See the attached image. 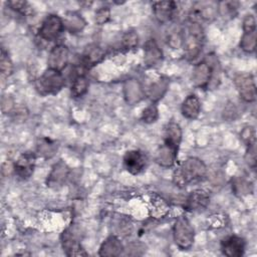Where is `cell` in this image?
<instances>
[{
  "label": "cell",
  "mask_w": 257,
  "mask_h": 257,
  "mask_svg": "<svg viewBox=\"0 0 257 257\" xmlns=\"http://www.w3.org/2000/svg\"><path fill=\"white\" fill-rule=\"evenodd\" d=\"M220 63L215 54H208L195 65L192 72V81L200 88L213 89L220 82Z\"/></svg>",
  "instance_id": "1"
},
{
  "label": "cell",
  "mask_w": 257,
  "mask_h": 257,
  "mask_svg": "<svg viewBox=\"0 0 257 257\" xmlns=\"http://www.w3.org/2000/svg\"><path fill=\"white\" fill-rule=\"evenodd\" d=\"M207 175V167L198 158L190 157L184 160L173 173V182L176 186L184 188L189 184L202 181Z\"/></svg>",
  "instance_id": "2"
},
{
  "label": "cell",
  "mask_w": 257,
  "mask_h": 257,
  "mask_svg": "<svg viewBox=\"0 0 257 257\" xmlns=\"http://www.w3.org/2000/svg\"><path fill=\"white\" fill-rule=\"evenodd\" d=\"M204 29L201 24L190 22L183 29V44L185 57L188 60H194L199 56L204 45Z\"/></svg>",
  "instance_id": "3"
},
{
  "label": "cell",
  "mask_w": 257,
  "mask_h": 257,
  "mask_svg": "<svg viewBox=\"0 0 257 257\" xmlns=\"http://www.w3.org/2000/svg\"><path fill=\"white\" fill-rule=\"evenodd\" d=\"M65 84V78L62 71L47 68L35 81L37 91L42 95L56 94Z\"/></svg>",
  "instance_id": "4"
},
{
  "label": "cell",
  "mask_w": 257,
  "mask_h": 257,
  "mask_svg": "<svg viewBox=\"0 0 257 257\" xmlns=\"http://www.w3.org/2000/svg\"><path fill=\"white\" fill-rule=\"evenodd\" d=\"M173 237L176 245L181 250H189L195 239L194 228L185 216L176 219L173 226Z\"/></svg>",
  "instance_id": "5"
},
{
  "label": "cell",
  "mask_w": 257,
  "mask_h": 257,
  "mask_svg": "<svg viewBox=\"0 0 257 257\" xmlns=\"http://www.w3.org/2000/svg\"><path fill=\"white\" fill-rule=\"evenodd\" d=\"M63 30L65 29L62 18L56 14H49L42 21L38 29V35L45 41H54L60 36Z\"/></svg>",
  "instance_id": "6"
},
{
  "label": "cell",
  "mask_w": 257,
  "mask_h": 257,
  "mask_svg": "<svg viewBox=\"0 0 257 257\" xmlns=\"http://www.w3.org/2000/svg\"><path fill=\"white\" fill-rule=\"evenodd\" d=\"M234 84L239 96L246 102H252L256 99V84L253 74L241 72L235 75Z\"/></svg>",
  "instance_id": "7"
},
{
  "label": "cell",
  "mask_w": 257,
  "mask_h": 257,
  "mask_svg": "<svg viewBox=\"0 0 257 257\" xmlns=\"http://www.w3.org/2000/svg\"><path fill=\"white\" fill-rule=\"evenodd\" d=\"M217 4L212 2H195L189 10L188 18L190 22L201 24L203 21H211L217 15Z\"/></svg>",
  "instance_id": "8"
},
{
  "label": "cell",
  "mask_w": 257,
  "mask_h": 257,
  "mask_svg": "<svg viewBox=\"0 0 257 257\" xmlns=\"http://www.w3.org/2000/svg\"><path fill=\"white\" fill-rule=\"evenodd\" d=\"M36 156L32 152L22 153L13 164V171L17 177L22 180L29 179L34 172Z\"/></svg>",
  "instance_id": "9"
},
{
  "label": "cell",
  "mask_w": 257,
  "mask_h": 257,
  "mask_svg": "<svg viewBox=\"0 0 257 257\" xmlns=\"http://www.w3.org/2000/svg\"><path fill=\"white\" fill-rule=\"evenodd\" d=\"M123 168L132 175H138L144 171L147 165L145 154L139 150L127 151L122 159Z\"/></svg>",
  "instance_id": "10"
},
{
  "label": "cell",
  "mask_w": 257,
  "mask_h": 257,
  "mask_svg": "<svg viewBox=\"0 0 257 257\" xmlns=\"http://www.w3.org/2000/svg\"><path fill=\"white\" fill-rule=\"evenodd\" d=\"M68 59H69L68 47L63 44H58L54 46L49 52V55L47 58L48 68L62 71L66 67L68 63Z\"/></svg>",
  "instance_id": "11"
},
{
  "label": "cell",
  "mask_w": 257,
  "mask_h": 257,
  "mask_svg": "<svg viewBox=\"0 0 257 257\" xmlns=\"http://www.w3.org/2000/svg\"><path fill=\"white\" fill-rule=\"evenodd\" d=\"M61 244L63 251L67 256H85L87 253L79 243L74 231L71 228H67L61 235Z\"/></svg>",
  "instance_id": "12"
},
{
  "label": "cell",
  "mask_w": 257,
  "mask_h": 257,
  "mask_svg": "<svg viewBox=\"0 0 257 257\" xmlns=\"http://www.w3.org/2000/svg\"><path fill=\"white\" fill-rule=\"evenodd\" d=\"M245 240L237 235L226 237L221 242V251L228 257H241L245 251Z\"/></svg>",
  "instance_id": "13"
},
{
  "label": "cell",
  "mask_w": 257,
  "mask_h": 257,
  "mask_svg": "<svg viewBox=\"0 0 257 257\" xmlns=\"http://www.w3.org/2000/svg\"><path fill=\"white\" fill-rule=\"evenodd\" d=\"M153 13L160 23L171 21L177 10V3L174 1H157L152 5Z\"/></svg>",
  "instance_id": "14"
},
{
  "label": "cell",
  "mask_w": 257,
  "mask_h": 257,
  "mask_svg": "<svg viewBox=\"0 0 257 257\" xmlns=\"http://www.w3.org/2000/svg\"><path fill=\"white\" fill-rule=\"evenodd\" d=\"M69 176V168L62 161L53 165L49 175L47 176L46 184L48 187H60L64 185Z\"/></svg>",
  "instance_id": "15"
},
{
  "label": "cell",
  "mask_w": 257,
  "mask_h": 257,
  "mask_svg": "<svg viewBox=\"0 0 257 257\" xmlns=\"http://www.w3.org/2000/svg\"><path fill=\"white\" fill-rule=\"evenodd\" d=\"M105 57L104 50L97 44H90L85 47L81 55V64L84 68L89 69L99 62H101Z\"/></svg>",
  "instance_id": "16"
},
{
  "label": "cell",
  "mask_w": 257,
  "mask_h": 257,
  "mask_svg": "<svg viewBox=\"0 0 257 257\" xmlns=\"http://www.w3.org/2000/svg\"><path fill=\"white\" fill-rule=\"evenodd\" d=\"M210 202L209 194L204 190H195L189 194L185 200L184 207L188 211H201L205 209Z\"/></svg>",
  "instance_id": "17"
},
{
  "label": "cell",
  "mask_w": 257,
  "mask_h": 257,
  "mask_svg": "<svg viewBox=\"0 0 257 257\" xmlns=\"http://www.w3.org/2000/svg\"><path fill=\"white\" fill-rule=\"evenodd\" d=\"M179 148L164 143L156 154V162L161 167L169 168L175 165L178 157Z\"/></svg>",
  "instance_id": "18"
},
{
  "label": "cell",
  "mask_w": 257,
  "mask_h": 257,
  "mask_svg": "<svg viewBox=\"0 0 257 257\" xmlns=\"http://www.w3.org/2000/svg\"><path fill=\"white\" fill-rule=\"evenodd\" d=\"M163 60V51L155 39H149L144 48V62L149 67L159 65Z\"/></svg>",
  "instance_id": "19"
},
{
  "label": "cell",
  "mask_w": 257,
  "mask_h": 257,
  "mask_svg": "<svg viewBox=\"0 0 257 257\" xmlns=\"http://www.w3.org/2000/svg\"><path fill=\"white\" fill-rule=\"evenodd\" d=\"M201 111V101L195 94H189L181 105V112L183 116L188 119H195L199 116Z\"/></svg>",
  "instance_id": "20"
},
{
  "label": "cell",
  "mask_w": 257,
  "mask_h": 257,
  "mask_svg": "<svg viewBox=\"0 0 257 257\" xmlns=\"http://www.w3.org/2000/svg\"><path fill=\"white\" fill-rule=\"evenodd\" d=\"M123 252V245L120 240L114 236H108L100 245L99 256H119Z\"/></svg>",
  "instance_id": "21"
},
{
  "label": "cell",
  "mask_w": 257,
  "mask_h": 257,
  "mask_svg": "<svg viewBox=\"0 0 257 257\" xmlns=\"http://www.w3.org/2000/svg\"><path fill=\"white\" fill-rule=\"evenodd\" d=\"M181 141H182V128L180 124L175 121L168 122L164 132V143L174 146L176 148H179Z\"/></svg>",
  "instance_id": "22"
},
{
  "label": "cell",
  "mask_w": 257,
  "mask_h": 257,
  "mask_svg": "<svg viewBox=\"0 0 257 257\" xmlns=\"http://www.w3.org/2000/svg\"><path fill=\"white\" fill-rule=\"evenodd\" d=\"M64 29L68 30L71 33L80 32L85 26V20L76 12H67L62 18Z\"/></svg>",
  "instance_id": "23"
},
{
  "label": "cell",
  "mask_w": 257,
  "mask_h": 257,
  "mask_svg": "<svg viewBox=\"0 0 257 257\" xmlns=\"http://www.w3.org/2000/svg\"><path fill=\"white\" fill-rule=\"evenodd\" d=\"M124 96L131 104L140 101L144 96V90L140 82L135 79L127 80L124 85Z\"/></svg>",
  "instance_id": "24"
},
{
  "label": "cell",
  "mask_w": 257,
  "mask_h": 257,
  "mask_svg": "<svg viewBox=\"0 0 257 257\" xmlns=\"http://www.w3.org/2000/svg\"><path fill=\"white\" fill-rule=\"evenodd\" d=\"M89 86V81L84 74H77L74 76L71 83V95L73 97H80L84 95Z\"/></svg>",
  "instance_id": "25"
},
{
  "label": "cell",
  "mask_w": 257,
  "mask_h": 257,
  "mask_svg": "<svg viewBox=\"0 0 257 257\" xmlns=\"http://www.w3.org/2000/svg\"><path fill=\"white\" fill-rule=\"evenodd\" d=\"M240 3L238 1H221L217 3V10L223 17H234L237 14Z\"/></svg>",
  "instance_id": "26"
},
{
  "label": "cell",
  "mask_w": 257,
  "mask_h": 257,
  "mask_svg": "<svg viewBox=\"0 0 257 257\" xmlns=\"http://www.w3.org/2000/svg\"><path fill=\"white\" fill-rule=\"evenodd\" d=\"M57 151V145L55 142L49 139H41L37 144V152L43 158H51Z\"/></svg>",
  "instance_id": "27"
},
{
  "label": "cell",
  "mask_w": 257,
  "mask_h": 257,
  "mask_svg": "<svg viewBox=\"0 0 257 257\" xmlns=\"http://www.w3.org/2000/svg\"><path fill=\"white\" fill-rule=\"evenodd\" d=\"M168 87L167 79H159L157 82L153 83L149 88V96L153 100H159L163 97Z\"/></svg>",
  "instance_id": "28"
},
{
  "label": "cell",
  "mask_w": 257,
  "mask_h": 257,
  "mask_svg": "<svg viewBox=\"0 0 257 257\" xmlns=\"http://www.w3.org/2000/svg\"><path fill=\"white\" fill-rule=\"evenodd\" d=\"M239 46L245 52H253L256 48V31L244 32L243 36L241 37Z\"/></svg>",
  "instance_id": "29"
},
{
  "label": "cell",
  "mask_w": 257,
  "mask_h": 257,
  "mask_svg": "<svg viewBox=\"0 0 257 257\" xmlns=\"http://www.w3.org/2000/svg\"><path fill=\"white\" fill-rule=\"evenodd\" d=\"M0 69L1 76L3 78L9 77L13 72V63L8 52L2 47L1 49V57H0Z\"/></svg>",
  "instance_id": "30"
},
{
  "label": "cell",
  "mask_w": 257,
  "mask_h": 257,
  "mask_svg": "<svg viewBox=\"0 0 257 257\" xmlns=\"http://www.w3.org/2000/svg\"><path fill=\"white\" fill-rule=\"evenodd\" d=\"M167 43L174 49L182 47L183 44V29L173 28L167 34Z\"/></svg>",
  "instance_id": "31"
},
{
  "label": "cell",
  "mask_w": 257,
  "mask_h": 257,
  "mask_svg": "<svg viewBox=\"0 0 257 257\" xmlns=\"http://www.w3.org/2000/svg\"><path fill=\"white\" fill-rule=\"evenodd\" d=\"M139 36L135 30L126 31L121 37V47L125 50H132L138 46Z\"/></svg>",
  "instance_id": "32"
},
{
  "label": "cell",
  "mask_w": 257,
  "mask_h": 257,
  "mask_svg": "<svg viewBox=\"0 0 257 257\" xmlns=\"http://www.w3.org/2000/svg\"><path fill=\"white\" fill-rule=\"evenodd\" d=\"M232 188L235 194L246 195L252 192V184L243 178H235L232 183Z\"/></svg>",
  "instance_id": "33"
},
{
  "label": "cell",
  "mask_w": 257,
  "mask_h": 257,
  "mask_svg": "<svg viewBox=\"0 0 257 257\" xmlns=\"http://www.w3.org/2000/svg\"><path fill=\"white\" fill-rule=\"evenodd\" d=\"M142 120L146 123H153L156 122L159 118V110L156 104H150L149 106H147L143 112H142V116H141Z\"/></svg>",
  "instance_id": "34"
},
{
  "label": "cell",
  "mask_w": 257,
  "mask_h": 257,
  "mask_svg": "<svg viewBox=\"0 0 257 257\" xmlns=\"http://www.w3.org/2000/svg\"><path fill=\"white\" fill-rule=\"evenodd\" d=\"M240 137L242 139V141L246 144V146L252 145V144H256V134H255V130L253 126H245L241 134Z\"/></svg>",
  "instance_id": "35"
},
{
  "label": "cell",
  "mask_w": 257,
  "mask_h": 257,
  "mask_svg": "<svg viewBox=\"0 0 257 257\" xmlns=\"http://www.w3.org/2000/svg\"><path fill=\"white\" fill-rule=\"evenodd\" d=\"M7 6L10 7L15 12L21 13V14H26L29 10V4L27 1H19V0H12V1H7L6 2Z\"/></svg>",
  "instance_id": "36"
},
{
  "label": "cell",
  "mask_w": 257,
  "mask_h": 257,
  "mask_svg": "<svg viewBox=\"0 0 257 257\" xmlns=\"http://www.w3.org/2000/svg\"><path fill=\"white\" fill-rule=\"evenodd\" d=\"M95 22L98 25H102L106 23L110 18V9L106 6L100 7L95 11Z\"/></svg>",
  "instance_id": "37"
},
{
  "label": "cell",
  "mask_w": 257,
  "mask_h": 257,
  "mask_svg": "<svg viewBox=\"0 0 257 257\" xmlns=\"http://www.w3.org/2000/svg\"><path fill=\"white\" fill-rule=\"evenodd\" d=\"M245 160L248 166H250L252 169L256 166V144H252L247 146L246 154H245Z\"/></svg>",
  "instance_id": "38"
},
{
  "label": "cell",
  "mask_w": 257,
  "mask_h": 257,
  "mask_svg": "<svg viewBox=\"0 0 257 257\" xmlns=\"http://www.w3.org/2000/svg\"><path fill=\"white\" fill-rule=\"evenodd\" d=\"M242 28L244 32L256 31V20L252 14H247L243 19Z\"/></svg>",
  "instance_id": "39"
},
{
  "label": "cell",
  "mask_w": 257,
  "mask_h": 257,
  "mask_svg": "<svg viewBox=\"0 0 257 257\" xmlns=\"http://www.w3.org/2000/svg\"><path fill=\"white\" fill-rule=\"evenodd\" d=\"M153 210H154V215L156 217H162L168 212V206L164 201H158L157 203H154L153 205Z\"/></svg>",
  "instance_id": "40"
}]
</instances>
